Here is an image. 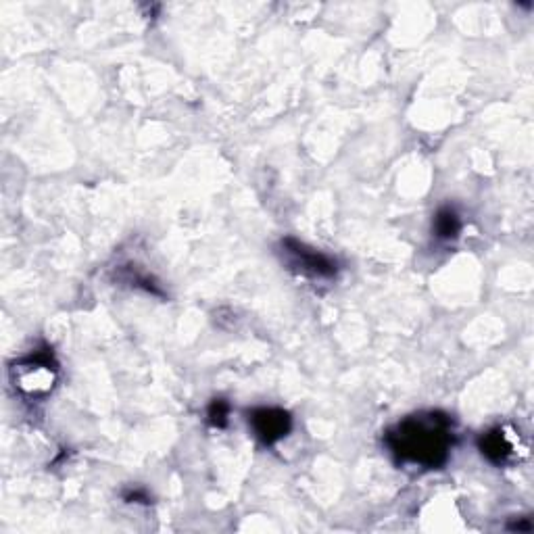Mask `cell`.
<instances>
[{
  "instance_id": "obj_1",
  "label": "cell",
  "mask_w": 534,
  "mask_h": 534,
  "mask_svg": "<svg viewBox=\"0 0 534 534\" xmlns=\"http://www.w3.org/2000/svg\"><path fill=\"white\" fill-rule=\"evenodd\" d=\"M386 445L399 461L439 468L447 461L453 445L451 420L439 411L411 416L386 432Z\"/></svg>"
},
{
  "instance_id": "obj_2",
  "label": "cell",
  "mask_w": 534,
  "mask_h": 534,
  "mask_svg": "<svg viewBox=\"0 0 534 534\" xmlns=\"http://www.w3.org/2000/svg\"><path fill=\"white\" fill-rule=\"evenodd\" d=\"M15 388L28 397H40L53 391L57 378V363L51 349H40L21 359L11 368Z\"/></svg>"
},
{
  "instance_id": "obj_3",
  "label": "cell",
  "mask_w": 534,
  "mask_h": 534,
  "mask_svg": "<svg viewBox=\"0 0 534 534\" xmlns=\"http://www.w3.org/2000/svg\"><path fill=\"white\" fill-rule=\"evenodd\" d=\"M280 247L284 251L286 263L303 276L332 278L336 274V261H332L328 255L320 251L309 249L307 245H303V242L295 238H284Z\"/></svg>"
},
{
  "instance_id": "obj_4",
  "label": "cell",
  "mask_w": 534,
  "mask_h": 534,
  "mask_svg": "<svg viewBox=\"0 0 534 534\" xmlns=\"http://www.w3.org/2000/svg\"><path fill=\"white\" fill-rule=\"evenodd\" d=\"M249 424L261 443L274 445L293 428V418L288 411L278 407H257L249 414Z\"/></svg>"
},
{
  "instance_id": "obj_5",
  "label": "cell",
  "mask_w": 534,
  "mask_h": 534,
  "mask_svg": "<svg viewBox=\"0 0 534 534\" xmlns=\"http://www.w3.org/2000/svg\"><path fill=\"white\" fill-rule=\"evenodd\" d=\"M478 445H480L482 455L499 466L505 464V461L514 455V445L507 439L503 428H495V430H489L487 434H482Z\"/></svg>"
},
{
  "instance_id": "obj_6",
  "label": "cell",
  "mask_w": 534,
  "mask_h": 534,
  "mask_svg": "<svg viewBox=\"0 0 534 534\" xmlns=\"http://www.w3.org/2000/svg\"><path fill=\"white\" fill-rule=\"evenodd\" d=\"M459 230H461V220H459V215L455 209L445 207L436 213V217H434V234L436 236L451 240V238H457Z\"/></svg>"
},
{
  "instance_id": "obj_7",
  "label": "cell",
  "mask_w": 534,
  "mask_h": 534,
  "mask_svg": "<svg viewBox=\"0 0 534 534\" xmlns=\"http://www.w3.org/2000/svg\"><path fill=\"white\" fill-rule=\"evenodd\" d=\"M230 405L224 399H215L207 409V420L213 428H224L228 424Z\"/></svg>"
}]
</instances>
